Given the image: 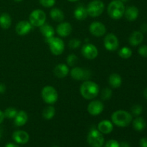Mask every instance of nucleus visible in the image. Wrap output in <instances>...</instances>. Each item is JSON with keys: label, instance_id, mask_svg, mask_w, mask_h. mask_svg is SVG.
I'll return each mask as SVG.
<instances>
[{"label": "nucleus", "instance_id": "f257e3e1", "mask_svg": "<svg viewBox=\"0 0 147 147\" xmlns=\"http://www.w3.org/2000/svg\"><path fill=\"white\" fill-rule=\"evenodd\" d=\"M100 92L99 86L94 81L88 80L83 82L80 87V93L86 100H93L98 96Z\"/></svg>", "mask_w": 147, "mask_h": 147}, {"label": "nucleus", "instance_id": "f03ea898", "mask_svg": "<svg viewBox=\"0 0 147 147\" xmlns=\"http://www.w3.org/2000/svg\"><path fill=\"white\" fill-rule=\"evenodd\" d=\"M112 123L118 127H127L133 120V116L125 110H117L113 112L111 116Z\"/></svg>", "mask_w": 147, "mask_h": 147}, {"label": "nucleus", "instance_id": "7ed1b4c3", "mask_svg": "<svg viewBox=\"0 0 147 147\" xmlns=\"http://www.w3.org/2000/svg\"><path fill=\"white\" fill-rule=\"evenodd\" d=\"M125 9L124 4L122 1L113 0L108 5L107 13L113 20H119L124 15Z\"/></svg>", "mask_w": 147, "mask_h": 147}, {"label": "nucleus", "instance_id": "20e7f679", "mask_svg": "<svg viewBox=\"0 0 147 147\" xmlns=\"http://www.w3.org/2000/svg\"><path fill=\"white\" fill-rule=\"evenodd\" d=\"M46 42L48 44L49 49L53 55L55 56H59L63 53L65 50V42L60 37H52L50 38L45 40Z\"/></svg>", "mask_w": 147, "mask_h": 147}, {"label": "nucleus", "instance_id": "39448f33", "mask_svg": "<svg viewBox=\"0 0 147 147\" xmlns=\"http://www.w3.org/2000/svg\"><path fill=\"white\" fill-rule=\"evenodd\" d=\"M41 96L43 101L48 105H53L58 100V93L55 88L52 86H46L41 90Z\"/></svg>", "mask_w": 147, "mask_h": 147}, {"label": "nucleus", "instance_id": "423d86ee", "mask_svg": "<svg viewBox=\"0 0 147 147\" xmlns=\"http://www.w3.org/2000/svg\"><path fill=\"white\" fill-rule=\"evenodd\" d=\"M86 9L88 16L93 18L98 17L104 11L105 4L101 0H93L88 3Z\"/></svg>", "mask_w": 147, "mask_h": 147}, {"label": "nucleus", "instance_id": "0eeeda50", "mask_svg": "<svg viewBox=\"0 0 147 147\" xmlns=\"http://www.w3.org/2000/svg\"><path fill=\"white\" fill-rule=\"evenodd\" d=\"M47 16L43 10L36 9L31 11L29 16V22L33 27H40L45 23Z\"/></svg>", "mask_w": 147, "mask_h": 147}, {"label": "nucleus", "instance_id": "6e6552de", "mask_svg": "<svg viewBox=\"0 0 147 147\" xmlns=\"http://www.w3.org/2000/svg\"><path fill=\"white\" fill-rule=\"evenodd\" d=\"M72 78L77 81H85L90 80L91 78V72L88 69H83L80 67L75 66L70 70V73Z\"/></svg>", "mask_w": 147, "mask_h": 147}, {"label": "nucleus", "instance_id": "1a4fd4ad", "mask_svg": "<svg viewBox=\"0 0 147 147\" xmlns=\"http://www.w3.org/2000/svg\"><path fill=\"white\" fill-rule=\"evenodd\" d=\"M88 143L92 147H102L104 144V137L103 134L98 129H93L90 131L87 137Z\"/></svg>", "mask_w": 147, "mask_h": 147}, {"label": "nucleus", "instance_id": "9d476101", "mask_svg": "<svg viewBox=\"0 0 147 147\" xmlns=\"http://www.w3.org/2000/svg\"><path fill=\"white\" fill-rule=\"evenodd\" d=\"M103 45L106 50L114 52L119 47V41L117 36L113 33H108L103 40Z\"/></svg>", "mask_w": 147, "mask_h": 147}, {"label": "nucleus", "instance_id": "9b49d317", "mask_svg": "<svg viewBox=\"0 0 147 147\" xmlns=\"http://www.w3.org/2000/svg\"><path fill=\"white\" fill-rule=\"evenodd\" d=\"M81 54L88 60H94L98 55V50L92 43H85L82 47Z\"/></svg>", "mask_w": 147, "mask_h": 147}, {"label": "nucleus", "instance_id": "f8f14e48", "mask_svg": "<svg viewBox=\"0 0 147 147\" xmlns=\"http://www.w3.org/2000/svg\"><path fill=\"white\" fill-rule=\"evenodd\" d=\"M104 110V104L100 100L93 99L88 103L87 107V111L88 113L91 116H99Z\"/></svg>", "mask_w": 147, "mask_h": 147}, {"label": "nucleus", "instance_id": "ddd939ff", "mask_svg": "<svg viewBox=\"0 0 147 147\" xmlns=\"http://www.w3.org/2000/svg\"><path fill=\"white\" fill-rule=\"evenodd\" d=\"M89 32L94 37H100L106 33V27L103 23L99 21H94L89 25Z\"/></svg>", "mask_w": 147, "mask_h": 147}, {"label": "nucleus", "instance_id": "4468645a", "mask_svg": "<svg viewBox=\"0 0 147 147\" xmlns=\"http://www.w3.org/2000/svg\"><path fill=\"white\" fill-rule=\"evenodd\" d=\"M32 28L33 26L30 22L27 20H22L16 24L15 31L18 35L25 36L32 31Z\"/></svg>", "mask_w": 147, "mask_h": 147}, {"label": "nucleus", "instance_id": "2eb2a0df", "mask_svg": "<svg viewBox=\"0 0 147 147\" xmlns=\"http://www.w3.org/2000/svg\"><path fill=\"white\" fill-rule=\"evenodd\" d=\"M73 32L71 24L67 22H62L59 23L56 27V32L60 37H66L70 35Z\"/></svg>", "mask_w": 147, "mask_h": 147}, {"label": "nucleus", "instance_id": "dca6fc26", "mask_svg": "<svg viewBox=\"0 0 147 147\" xmlns=\"http://www.w3.org/2000/svg\"><path fill=\"white\" fill-rule=\"evenodd\" d=\"M12 139L18 144H25L30 140V135L25 131L17 130L13 133Z\"/></svg>", "mask_w": 147, "mask_h": 147}, {"label": "nucleus", "instance_id": "f3484780", "mask_svg": "<svg viewBox=\"0 0 147 147\" xmlns=\"http://www.w3.org/2000/svg\"><path fill=\"white\" fill-rule=\"evenodd\" d=\"M53 73H54V76L57 78H64L67 77L70 73L69 66L65 63L57 64L53 70Z\"/></svg>", "mask_w": 147, "mask_h": 147}, {"label": "nucleus", "instance_id": "a211bd4d", "mask_svg": "<svg viewBox=\"0 0 147 147\" xmlns=\"http://www.w3.org/2000/svg\"><path fill=\"white\" fill-rule=\"evenodd\" d=\"M139 14V10L135 6H129L125 9L124 17L128 21L134 22L138 18Z\"/></svg>", "mask_w": 147, "mask_h": 147}, {"label": "nucleus", "instance_id": "6ab92c4d", "mask_svg": "<svg viewBox=\"0 0 147 147\" xmlns=\"http://www.w3.org/2000/svg\"><path fill=\"white\" fill-rule=\"evenodd\" d=\"M98 130L103 134H109L113 130V123L111 121L103 120L98 124Z\"/></svg>", "mask_w": 147, "mask_h": 147}, {"label": "nucleus", "instance_id": "aec40b11", "mask_svg": "<svg viewBox=\"0 0 147 147\" xmlns=\"http://www.w3.org/2000/svg\"><path fill=\"white\" fill-rule=\"evenodd\" d=\"M144 40V34L141 31H134L129 37V43L133 47L142 44Z\"/></svg>", "mask_w": 147, "mask_h": 147}, {"label": "nucleus", "instance_id": "412c9836", "mask_svg": "<svg viewBox=\"0 0 147 147\" xmlns=\"http://www.w3.org/2000/svg\"><path fill=\"white\" fill-rule=\"evenodd\" d=\"M28 121V114L25 111H18V113L14 119V123L16 126H23Z\"/></svg>", "mask_w": 147, "mask_h": 147}, {"label": "nucleus", "instance_id": "4be33fe9", "mask_svg": "<svg viewBox=\"0 0 147 147\" xmlns=\"http://www.w3.org/2000/svg\"><path fill=\"white\" fill-rule=\"evenodd\" d=\"M73 16L78 21H83V20H85L88 17L86 7H85L83 5L78 6L75 9L74 11H73Z\"/></svg>", "mask_w": 147, "mask_h": 147}, {"label": "nucleus", "instance_id": "5701e85b", "mask_svg": "<svg viewBox=\"0 0 147 147\" xmlns=\"http://www.w3.org/2000/svg\"><path fill=\"white\" fill-rule=\"evenodd\" d=\"M109 83L112 88H119L122 85V78L119 74L116 73H111L109 76Z\"/></svg>", "mask_w": 147, "mask_h": 147}, {"label": "nucleus", "instance_id": "b1692460", "mask_svg": "<svg viewBox=\"0 0 147 147\" xmlns=\"http://www.w3.org/2000/svg\"><path fill=\"white\" fill-rule=\"evenodd\" d=\"M40 31L45 40L52 37H54L55 33V30L54 29V27L52 25L45 24V23L41 27H40Z\"/></svg>", "mask_w": 147, "mask_h": 147}, {"label": "nucleus", "instance_id": "393cba45", "mask_svg": "<svg viewBox=\"0 0 147 147\" xmlns=\"http://www.w3.org/2000/svg\"><path fill=\"white\" fill-rule=\"evenodd\" d=\"M50 16L53 21L58 23L63 22L65 19L64 12L62 11V9L57 8V7L51 9L50 11Z\"/></svg>", "mask_w": 147, "mask_h": 147}, {"label": "nucleus", "instance_id": "a878e982", "mask_svg": "<svg viewBox=\"0 0 147 147\" xmlns=\"http://www.w3.org/2000/svg\"><path fill=\"white\" fill-rule=\"evenodd\" d=\"M11 17L8 13H2L0 15V27L4 30H8L11 25Z\"/></svg>", "mask_w": 147, "mask_h": 147}, {"label": "nucleus", "instance_id": "bb28decb", "mask_svg": "<svg viewBox=\"0 0 147 147\" xmlns=\"http://www.w3.org/2000/svg\"><path fill=\"white\" fill-rule=\"evenodd\" d=\"M56 113V110L55 108L53 106V105H48L47 106H46L42 111V117L43 119H45V120H51L53 118L55 117Z\"/></svg>", "mask_w": 147, "mask_h": 147}, {"label": "nucleus", "instance_id": "cd10ccee", "mask_svg": "<svg viewBox=\"0 0 147 147\" xmlns=\"http://www.w3.org/2000/svg\"><path fill=\"white\" fill-rule=\"evenodd\" d=\"M132 126H133L134 129L136 131H142L143 130H144L146 126V121L144 119V118L137 116L132 121Z\"/></svg>", "mask_w": 147, "mask_h": 147}, {"label": "nucleus", "instance_id": "c85d7f7f", "mask_svg": "<svg viewBox=\"0 0 147 147\" xmlns=\"http://www.w3.org/2000/svg\"><path fill=\"white\" fill-rule=\"evenodd\" d=\"M132 50L128 47H123L118 52V55L120 57L123 59H129L132 55Z\"/></svg>", "mask_w": 147, "mask_h": 147}, {"label": "nucleus", "instance_id": "c756f323", "mask_svg": "<svg viewBox=\"0 0 147 147\" xmlns=\"http://www.w3.org/2000/svg\"><path fill=\"white\" fill-rule=\"evenodd\" d=\"M18 113V111L14 107H8L4 110V114L5 118L9 119H14L16 115Z\"/></svg>", "mask_w": 147, "mask_h": 147}, {"label": "nucleus", "instance_id": "7c9ffc66", "mask_svg": "<svg viewBox=\"0 0 147 147\" xmlns=\"http://www.w3.org/2000/svg\"><path fill=\"white\" fill-rule=\"evenodd\" d=\"M113 96V90L110 88H104L100 93V98L103 100H108Z\"/></svg>", "mask_w": 147, "mask_h": 147}, {"label": "nucleus", "instance_id": "2f4dec72", "mask_svg": "<svg viewBox=\"0 0 147 147\" xmlns=\"http://www.w3.org/2000/svg\"><path fill=\"white\" fill-rule=\"evenodd\" d=\"M78 60V58L77 55L73 54V53H71V54L68 55L67 57H66V64L69 67H75L76 65L77 64Z\"/></svg>", "mask_w": 147, "mask_h": 147}, {"label": "nucleus", "instance_id": "473e14b6", "mask_svg": "<svg viewBox=\"0 0 147 147\" xmlns=\"http://www.w3.org/2000/svg\"><path fill=\"white\" fill-rule=\"evenodd\" d=\"M142 112H143V107L139 104L134 105L131 109V113L132 114V116H139L142 114Z\"/></svg>", "mask_w": 147, "mask_h": 147}, {"label": "nucleus", "instance_id": "72a5a7b5", "mask_svg": "<svg viewBox=\"0 0 147 147\" xmlns=\"http://www.w3.org/2000/svg\"><path fill=\"white\" fill-rule=\"evenodd\" d=\"M80 45H81V41L77 38L71 39L68 42V47L71 50H76V49L79 48Z\"/></svg>", "mask_w": 147, "mask_h": 147}, {"label": "nucleus", "instance_id": "f704fd0d", "mask_svg": "<svg viewBox=\"0 0 147 147\" xmlns=\"http://www.w3.org/2000/svg\"><path fill=\"white\" fill-rule=\"evenodd\" d=\"M39 2L43 7L51 8L55 4L56 0H39Z\"/></svg>", "mask_w": 147, "mask_h": 147}, {"label": "nucleus", "instance_id": "c9c22d12", "mask_svg": "<svg viewBox=\"0 0 147 147\" xmlns=\"http://www.w3.org/2000/svg\"><path fill=\"white\" fill-rule=\"evenodd\" d=\"M138 53L142 57H147V45H144L140 46L139 48L138 49Z\"/></svg>", "mask_w": 147, "mask_h": 147}, {"label": "nucleus", "instance_id": "e433bc0d", "mask_svg": "<svg viewBox=\"0 0 147 147\" xmlns=\"http://www.w3.org/2000/svg\"><path fill=\"white\" fill-rule=\"evenodd\" d=\"M105 147H120V144L115 139H111L106 142Z\"/></svg>", "mask_w": 147, "mask_h": 147}, {"label": "nucleus", "instance_id": "4c0bfd02", "mask_svg": "<svg viewBox=\"0 0 147 147\" xmlns=\"http://www.w3.org/2000/svg\"><path fill=\"white\" fill-rule=\"evenodd\" d=\"M139 145L141 147H147V138H142L139 142Z\"/></svg>", "mask_w": 147, "mask_h": 147}, {"label": "nucleus", "instance_id": "58836bf2", "mask_svg": "<svg viewBox=\"0 0 147 147\" xmlns=\"http://www.w3.org/2000/svg\"><path fill=\"white\" fill-rule=\"evenodd\" d=\"M141 32L142 33H146L147 32V24L146 23H143V24L141 25Z\"/></svg>", "mask_w": 147, "mask_h": 147}, {"label": "nucleus", "instance_id": "ea45409f", "mask_svg": "<svg viewBox=\"0 0 147 147\" xmlns=\"http://www.w3.org/2000/svg\"><path fill=\"white\" fill-rule=\"evenodd\" d=\"M6 91V86L4 83H0V94L5 93Z\"/></svg>", "mask_w": 147, "mask_h": 147}, {"label": "nucleus", "instance_id": "a19ab883", "mask_svg": "<svg viewBox=\"0 0 147 147\" xmlns=\"http://www.w3.org/2000/svg\"><path fill=\"white\" fill-rule=\"evenodd\" d=\"M4 119H5V116H4V111H2L0 110V124H1L3 121H4Z\"/></svg>", "mask_w": 147, "mask_h": 147}, {"label": "nucleus", "instance_id": "79ce46f5", "mask_svg": "<svg viewBox=\"0 0 147 147\" xmlns=\"http://www.w3.org/2000/svg\"><path fill=\"white\" fill-rule=\"evenodd\" d=\"M120 147H130V145L128 142H123L120 144Z\"/></svg>", "mask_w": 147, "mask_h": 147}, {"label": "nucleus", "instance_id": "37998d69", "mask_svg": "<svg viewBox=\"0 0 147 147\" xmlns=\"http://www.w3.org/2000/svg\"><path fill=\"white\" fill-rule=\"evenodd\" d=\"M5 147H20L18 145L15 144H13V143H8L6 144Z\"/></svg>", "mask_w": 147, "mask_h": 147}, {"label": "nucleus", "instance_id": "c03bdc74", "mask_svg": "<svg viewBox=\"0 0 147 147\" xmlns=\"http://www.w3.org/2000/svg\"><path fill=\"white\" fill-rule=\"evenodd\" d=\"M144 96L145 98L147 99V88H145V90H144Z\"/></svg>", "mask_w": 147, "mask_h": 147}, {"label": "nucleus", "instance_id": "a18cd8bd", "mask_svg": "<svg viewBox=\"0 0 147 147\" xmlns=\"http://www.w3.org/2000/svg\"><path fill=\"white\" fill-rule=\"evenodd\" d=\"M68 1H70V2H76V1H79V0H67Z\"/></svg>", "mask_w": 147, "mask_h": 147}, {"label": "nucleus", "instance_id": "49530a36", "mask_svg": "<svg viewBox=\"0 0 147 147\" xmlns=\"http://www.w3.org/2000/svg\"><path fill=\"white\" fill-rule=\"evenodd\" d=\"M119 1H122V2H123V3H124V2H126V1H129V0H119Z\"/></svg>", "mask_w": 147, "mask_h": 147}, {"label": "nucleus", "instance_id": "de8ad7c7", "mask_svg": "<svg viewBox=\"0 0 147 147\" xmlns=\"http://www.w3.org/2000/svg\"><path fill=\"white\" fill-rule=\"evenodd\" d=\"M14 1H16V2H20V1H22L23 0H14Z\"/></svg>", "mask_w": 147, "mask_h": 147}, {"label": "nucleus", "instance_id": "09e8293b", "mask_svg": "<svg viewBox=\"0 0 147 147\" xmlns=\"http://www.w3.org/2000/svg\"><path fill=\"white\" fill-rule=\"evenodd\" d=\"M1 137V131L0 130V138Z\"/></svg>", "mask_w": 147, "mask_h": 147}, {"label": "nucleus", "instance_id": "8fccbe9b", "mask_svg": "<svg viewBox=\"0 0 147 147\" xmlns=\"http://www.w3.org/2000/svg\"><path fill=\"white\" fill-rule=\"evenodd\" d=\"M53 147H59L58 146H56V145H55V146H53Z\"/></svg>", "mask_w": 147, "mask_h": 147}]
</instances>
